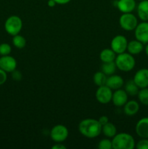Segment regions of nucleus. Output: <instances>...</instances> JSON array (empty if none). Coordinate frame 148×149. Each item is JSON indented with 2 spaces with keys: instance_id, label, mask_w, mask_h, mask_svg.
<instances>
[{
  "instance_id": "aec40b11",
  "label": "nucleus",
  "mask_w": 148,
  "mask_h": 149,
  "mask_svg": "<svg viewBox=\"0 0 148 149\" xmlns=\"http://www.w3.org/2000/svg\"><path fill=\"white\" fill-rule=\"evenodd\" d=\"M102 132L107 138H113L116 135L117 129L113 123L107 122V124L102 126Z\"/></svg>"
},
{
  "instance_id": "c85d7f7f",
  "label": "nucleus",
  "mask_w": 148,
  "mask_h": 149,
  "mask_svg": "<svg viewBox=\"0 0 148 149\" xmlns=\"http://www.w3.org/2000/svg\"><path fill=\"white\" fill-rule=\"evenodd\" d=\"M22 73L20 71H17V70H14V71L12 72V78L15 80V81H20L22 79Z\"/></svg>"
},
{
  "instance_id": "c9c22d12",
  "label": "nucleus",
  "mask_w": 148,
  "mask_h": 149,
  "mask_svg": "<svg viewBox=\"0 0 148 149\" xmlns=\"http://www.w3.org/2000/svg\"><path fill=\"white\" fill-rule=\"evenodd\" d=\"M139 1H142V0H139Z\"/></svg>"
},
{
  "instance_id": "a878e982",
  "label": "nucleus",
  "mask_w": 148,
  "mask_h": 149,
  "mask_svg": "<svg viewBox=\"0 0 148 149\" xmlns=\"http://www.w3.org/2000/svg\"><path fill=\"white\" fill-rule=\"evenodd\" d=\"M12 47L9 44L2 43L0 45V55L1 56L10 55Z\"/></svg>"
},
{
  "instance_id": "4be33fe9",
  "label": "nucleus",
  "mask_w": 148,
  "mask_h": 149,
  "mask_svg": "<svg viewBox=\"0 0 148 149\" xmlns=\"http://www.w3.org/2000/svg\"><path fill=\"white\" fill-rule=\"evenodd\" d=\"M116 68H117V67H116L115 61L103 63L101 66L102 71L107 76H110L112 74H114V73L116 71Z\"/></svg>"
},
{
  "instance_id": "9b49d317",
  "label": "nucleus",
  "mask_w": 148,
  "mask_h": 149,
  "mask_svg": "<svg viewBox=\"0 0 148 149\" xmlns=\"http://www.w3.org/2000/svg\"><path fill=\"white\" fill-rule=\"evenodd\" d=\"M17 67V61L10 55H4L0 58V68L7 73H12Z\"/></svg>"
},
{
  "instance_id": "f704fd0d",
  "label": "nucleus",
  "mask_w": 148,
  "mask_h": 149,
  "mask_svg": "<svg viewBox=\"0 0 148 149\" xmlns=\"http://www.w3.org/2000/svg\"><path fill=\"white\" fill-rule=\"evenodd\" d=\"M145 53H146V55L148 56V43L146 44V47H145Z\"/></svg>"
},
{
  "instance_id": "473e14b6",
  "label": "nucleus",
  "mask_w": 148,
  "mask_h": 149,
  "mask_svg": "<svg viewBox=\"0 0 148 149\" xmlns=\"http://www.w3.org/2000/svg\"><path fill=\"white\" fill-rule=\"evenodd\" d=\"M55 1L58 4H66L69 3L71 0H55Z\"/></svg>"
},
{
  "instance_id": "cd10ccee",
  "label": "nucleus",
  "mask_w": 148,
  "mask_h": 149,
  "mask_svg": "<svg viewBox=\"0 0 148 149\" xmlns=\"http://www.w3.org/2000/svg\"><path fill=\"white\" fill-rule=\"evenodd\" d=\"M135 147L137 149H148V138H142Z\"/></svg>"
},
{
  "instance_id": "412c9836",
  "label": "nucleus",
  "mask_w": 148,
  "mask_h": 149,
  "mask_svg": "<svg viewBox=\"0 0 148 149\" xmlns=\"http://www.w3.org/2000/svg\"><path fill=\"white\" fill-rule=\"evenodd\" d=\"M125 91L128 95L131 96H134L138 94L139 91V87H138L133 79H130L125 84Z\"/></svg>"
},
{
  "instance_id": "7c9ffc66",
  "label": "nucleus",
  "mask_w": 148,
  "mask_h": 149,
  "mask_svg": "<svg viewBox=\"0 0 148 149\" xmlns=\"http://www.w3.org/2000/svg\"><path fill=\"white\" fill-rule=\"evenodd\" d=\"M99 122H100V125L102 126L104 125L105 124H107V122H109V118L107 116H102L101 117H100V119H98Z\"/></svg>"
},
{
  "instance_id": "f3484780",
  "label": "nucleus",
  "mask_w": 148,
  "mask_h": 149,
  "mask_svg": "<svg viewBox=\"0 0 148 149\" xmlns=\"http://www.w3.org/2000/svg\"><path fill=\"white\" fill-rule=\"evenodd\" d=\"M137 15L142 21H148V0L140 1L137 6Z\"/></svg>"
},
{
  "instance_id": "1a4fd4ad",
  "label": "nucleus",
  "mask_w": 148,
  "mask_h": 149,
  "mask_svg": "<svg viewBox=\"0 0 148 149\" xmlns=\"http://www.w3.org/2000/svg\"><path fill=\"white\" fill-rule=\"evenodd\" d=\"M134 36L136 39L144 45L148 43V22L143 21L138 23L134 29Z\"/></svg>"
},
{
  "instance_id": "ddd939ff",
  "label": "nucleus",
  "mask_w": 148,
  "mask_h": 149,
  "mask_svg": "<svg viewBox=\"0 0 148 149\" xmlns=\"http://www.w3.org/2000/svg\"><path fill=\"white\" fill-rule=\"evenodd\" d=\"M136 135L141 138H148V117L139 119L135 127Z\"/></svg>"
},
{
  "instance_id": "423d86ee",
  "label": "nucleus",
  "mask_w": 148,
  "mask_h": 149,
  "mask_svg": "<svg viewBox=\"0 0 148 149\" xmlns=\"http://www.w3.org/2000/svg\"><path fill=\"white\" fill-rule=\"evenodd\" d=\"M50 137L56 143H62L68 137V130L65 125H57L52 127L50 132Z\"/></svg>"
},
{
  "instance_id": "5701e85b",
  "label": "nucleus",
  "mask_w": 148,
  "mask_h": 149,
  "mask_svg": "<svg viewBox=\"0 0 148 149\" xmlns=\"http://www.w3.org/2000/svg\"><path fill=\"white\" fill-rule=\"evenodd\" d=\"M94 82L97 87L105 85L106 81H107V75L104 74L102 71H98L94 74V77H93Z\"/></svg>"
},
{
  "instance_id": "2eb2a0df",
  "label": "nucleus",
  "mask_w": 148,
  "mask_h": 149,
  "mask_svg": "<svg viewBox=\"0 0 148 149\" xmlns=\"http://www.w3.org/2000/svg\"><path fill=\"white\" fill-rule=\"evenodd\" d=\"M123 84H124V81L120 76L112 74V75L107 77L105 85L110 87L111 90H116L120 89V87H123Z\"/></svg>"
},
{
  "instance_id": "f8f14e48",
  "label": "nucleus",
  "mask_w": 148,
  "mask_h": 149,
  "mask_svg": "<svg viewBox=\"0 0 148 149\" xmlns=\"http://www.w3.org/2000/svg\"><path fill=\"white\" fill-rule=\"evenodd\" d=\"M112 101H113V105L117 107L123 106L128 101V94L124 90H121V89L116 90L113 93Z\"/></svg>"
},
{
  "instance_id": "b1692460",
  "label": "nucleus",
  "mask_w": 148,
  "mask_h": 149,
  "mask_svg": "<svg viewBox=\"0 0 148 149\" xmlns=\"http://www.w3.org/2000/svg\"><path fill=\"white\" fill-rule=\"evenodd\" d=\"M12 44L15 47L18 48V49H23L26 45V40L24 36L19 35L18 33V34L13 36Z\"/></svg>"
},
{
  "instance_id": "c756f323",
  "label": "nucleus",
  "mask_w": 148,
  "mask_h": 149,
  "mask_svg": "<svg viewBox=\"0 0 148 149\" xmlns=\"http://www.w3.org/2000/svg\"><path fill=\"white\" fill-rule=\"evenodd\" d=\"M7 79V72L0 68V85H2L3 84L6 82Z\"/></svg>"
},
{
  "instance_id": "20e7f679",
  "label": "nucleus",
  "mask_w": 148,
  "mask_h": 149,
  "mask_svg": "<svg viewBox=\"0 0 148 149\" xmlns=\"http://www.w3.org/2000/svg\"><path fill=\"white\" fill-rule=\"evenodd\" d=\"M23 28V21L19 16L12 15L6 20L4 29L8 34L11 36L18 34Z\"/></svg>"
},
{
  "instance_id": "6ab92c4d",
  "label": "nucleus",
  "mask_w": 148,
  "mask_h": 149,
  "mask_svg": "<svg viewBox=\"0 0 148 149\" xmlns=\"http://www.w3.org/2000/svg\"><path fill=\"white\" fill-rule=\"evenodd\" d=\"M100 60L102 63H107L115 61L116 58V53L110 48H106L102 49L100 55Z\"/></svg>"
},
{
  "instance_id": "2f4dec72",
  "label": "nucleus",
  "mask_w": 148,
  "mask_h": 149,
  "mask_svg": "<svg viewBox=\"0 0 148 149\" xmlns=\"http://www.w3.org/2000/svg\"><path fill=\"white\" fill-rule=\"evenodd\" d=\"M52 149H65V148H66V147H65V146L63 145V144L59 143H57V144L54 145L52 147Z\"/></svg>"
},
{
  "instance_id": "f03ea898",
  "label": "nucleus",
  "mask_w": 148,
  "mask_h": 149,
  "mask_svg": "<svg viewBox=\"0 0 148 149\" xmlns=\"http://www.w3.org/2000/svg\"><path fill=\"white\" fill-rule=\"evenodd\" d=\"M113 149H133L136 146L134 138L126 132L116 134L112 140Z\"/></svg>"
},
{
  "instance_id": "f257e3e1",
  "label": "nucleus",
  "mask_w": 148,
  "mask_h": 149,
  "mask_svg": "<svg viewBox=\"0 0 148 149\" xmlns=\"http://www.w3.org/2000/svg\"><path fill=\"white\" fill-rule=\"evenodd\" d=\"M78 131L88 138H94L102 132V125L94 119H83L78 125Z\"/></svg>"
},
{
  "instance_id": "bb28decb",
  "label": "nucleus",
  "mask_w": 148,
  "mask_h": 149,
  "mask_svg": "<svg viewBox=\"0 0 148 149\" xmlns=\"http://www.w3.org/2000/svg\"><path fill=\"white\" fill-rule=\"evenodd\" d=\"M98 148L100 149H111L113 148L112 141L110 139H102L98 144Z\"/></svg>"
},
{
  "instance_id": "6e6552de",
  "label": "nucleus",
  "mask_w": 148,
  "mask_h": 149,
  "mask_svg": "<svg viewBox=\"0 0 148 149\" xmlns=\"http://www.w3.org/2000/svg\"><path fill=\"white\" fill-rule=\"evenodd\" d=\"M113 92L110 87L107 85H103L98 87L96 91L95 97L99 103L102 104H107L112 100Z\"/></svg>"
},
{
  "instance_id": "4468645a",
  "label": "nucleus",
  "mask_w": 148,
  "mask_h": 149,
  "mask_svg": "<svg viewBox=\"0 0 148 149\" xmlns=\"http://www.w3.org/2000/svg\"><path fill=\"white\" fill-rule=\"evenodd\" d=\"M136 6L135 0H118L116 2V7L123 13H131L135 10Z\"/></svg>"
},
{
  "instance_id": "dca6fc26",
  "label": "nucleus",
  "mask_w": 148,
  "mask_h": 149,
  "mask_svg": "<svg viewBox=\"0 0 148 149\" xmlns=\"http://www.w3.org/2000/svg\"><path fill=\"white\" fill-rule=\"evenodd\" d=\"M123 106H124L123 107L124 113L129 116L136 115L139 110V104L134 100L127 101Z\"/></svg>"
},
{
  "instance_id": "0eeeda50",
  "label": "nucleus",
  "mask_w": 148,
  "mask_h": 149,
  "mask_svg": "<svg viewBox=\"0 0 148 149\" xmlns=\"http://www.w3.org/2000/svg\"><path fill=\"white\" fill-rule=\"evenodd\" d=\"M111 49L116 54H120L126 52L127 49L128 41L126 36L123 35H117L115 36L110 43Z\"/></svg>"
},
{
  "instance_id": "9d476101",
  "label": "nucleus",
  "mask_w": 148,
  "mask_h": 149,
  "mask_svg": "<svg viewBox=\"0 0 148 149\" xmlns=\"http://www.w3.org/2000/svg\"><path fill=\"white\" fill-rule=\"evenodd\" d=\"M133 80L140 89L148 87V68H141L134 74Z\"/></svg>"
},
{
  "instance_id": "39448f33",
  "label": "nucleus",
  "mask_w": 148,
  "mask_h": 149,
  "mask_svg": "<svg viewBox=\"0 0 148 149\" xmlns=\"http://www.w3.org/2000/svg\"><path fill=\"white\" fill-rule=\"evenodd\" d=\"M119 23L123 30L130 31L136 29L138 25V20L137 17L131 13H123L120 17Z\"/></svg>"
},
{
  "instance_id": "393cba45",
  "label": "nucleus",
  "mask_w": 148,
  "mask_h": 149,
  "mask_svg": "<svg viewBox=\"0 0 148 149\" xmlns=\"http://www.w3.org/2000/svg\"><path fill=\"white\" fill-rule=\"evenodd\" d=\"M138 99L142 104L148 106V88H142L137 94Z\"/></svg>"
},
{
  "instance_id": "a211bd4d",
  "label": "nucleus",
  "mask_w": 148,
  "mask_h": 149,
  "mask_svg": "<svg viewBox=\"0 0 148 149\" xmlns=\"http://www.w3.org/2000/svg\"><path fill=\"white\" fill-rule=\"evenodd\" d=\"M143 49L144 44L138 41L137 39L128 42L127 50L129 53L131 54V55H138V54L141 53Z\"/></svg>"
},
{
  "instance_id": "7ed1b4c3",
  "label": "nucleus",
  "mask_w": 148,
  "mask_h": 149,
  "mask_svg": "<svg viewBox=\"0 0 148 149\" xmlns=\"http://www.w3.org/2000/svg\"><path fill=\"white\" fill-rule=\"evenodd\" d=\"M115 63L117 68L125 72L131 71L134 68L136 64V61L133 55L125 52L123 53L118 54L115 60Z\"/></svg>"
},
{
  "instance_id": "72a5a7b5",
  "label": "nucleus",
  "mask_w": 148,
  "mask_h": 149,
  "mask_svg": "<svg viewBox=\"0 0 148 149\" xmlns=\"http://www.w3.org/2000/svg\"><path fill=\"white\" fill-rule=\"evenodd\" d=\"M47 4H48V6H49V7H55V5H56L57 3H56V1H55V0H49V1H48V2H47Z\"/></svg>"
}]
</instances>
